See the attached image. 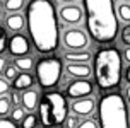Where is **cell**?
<instances>
[{"mask_svg":"<svg viewBox=\"0 0 130 128\" xmlns=\"http://www.w3.org/2000/svg\"><path fill=\"white\" fill-rule=\"evenodd\" d=\"M5 67H7V60L2 55H0V75L4 74V70H5Z\"/></svg>","mask_w":130,"mask_h":128,"instance_id":"31","label":"cell"},{"mask_svg":"<svg viewBox=\"0 0 130 128\" xmlns=\"http://www.w3.org/2000/svg\"><path fill=\"white\" fill-rule=\"evenodd\" d=\"M65 74L74 77V79H89L92 75V68L89 63H74L69 62V65L65 67Z\"/></svg>","mask_w":130,"mask_h":128,"instance_id":"12","label":"cell"},{"mask_svg":"<svg viewBox=\"0 0 130 128\" xmlns=\"http://www.w3.org/2000/svg\"><path fill=\"white\" fill-rule=\"evenodd\" d=\"M123 58L130 63V46H127V50H125V53H123Z\"/></svg>","mask_w":130,"mask_h":128,"instance_id":"32","label":"cell"},{"mask_svg":"<svg viewBox=\"0 0 130 128\" xmlns=\"http://www.w3.org/2000/svg\"><path fill=\"white\" fill-rule=\"evenodd\" d=\"M92 92H94V85H92L91 80H87V79H74L67 85L65 96L72 97V99H79V97L92 96Z\"/></svg>","mask_w":130,"mask_h":128,"instance_id":"8","label":"cell"},{"mask_svg":"<svg viewBox=\"0 0 130 128\" xmlns=\"http://www.w3.org/2000/svg\"><path fill=\"white\" fill-rule=\"evenodd\" d=\"M14 65L19 68L21 72H31L36 65H34V58L29 57V55H24V57H15L14 58Z\"/></svg>","mask_w":130,"mask_h":128,"instance_id":"17","label":"cell"},{"mask_svg":"<svg viewBox=\"0 0 130 128\" xmlns=\"http://www.w3.org/2000/svg\"><path fill=\"white\" fill-rule=\"evenodd\" d=\"M63 58L67 60V62H74V63H89V60L92 58L91 51L87 50H69L63 53Z\"/></svg>","mask_w":130,"mask_h":128,"instance_id":"16","label":"cell"},{"mask_svg":"<svg viewBox=\"0 0 130 128\" xmlns=\"http://www.w3.org/2000/svg\"><path fill=\"white\" fill-rule=\"evenodd\" d=\"M62 41H63L65 48H69V50H86L87 45H89V38H87V34L86 31H82L80 27H69V29H65L63 34H62Z\"/></svg>","mask_w":130,"mask_h":128,"instance_id":"7","label":"cell"},{"mask_svg":"<svg viewBox=\"0 0 130 128\" xmlns=\"http://www.w3.org/2000/svg\"><path fill=\"white\" fill-rule=\"evenodd\" d=\"M0 19H2V7H0Z\"/></svg>","mask_w":130,"mask_h":128,"instance_id":"36","label":"cell"},{"mask_svg":"<svg viewBox=\"0 0 130 128\" xmlns=\"http://www.w3.org/2000/svg\"><path fill=\"white\" fill-rule=\"evenodd\" d=\"M26 115H27V111L22 108V106H12V109H10V118H12L14 121H17V123L22 121Z\"/></svg>","mask_w":130,"mask_h":128,"instance_id":"23","label":"cell"},{"mask_svg":"<svg viewBox=\"0 0 130 128\" xmlns=\"http://www.w3.org/2000/svg\"><path fill=\"white\" fill-rule=\"evenodd\" d=\"M60 2H62V4H75L77 0H60Z\"/></svg>","mask_w":130,"mask_h":128,"instance_id":"35","label":"cell"},{"mask_svg":"<svg viewBox=\"0 0 130 128\" xmlns=\"http://www.w3.org/2000/svg\"><path fill=\"white\" fill-rule=\"evenodd\" d=\"M10 109H12V102L9 96H0V118H5L10 115Z\"/></svg>","mask_w":130,"mask_h":128,"instance_id":"20","label":"cell"},{"mask_svg":"<svg viewBox=\"0 0 130 128\" xmlns=\"http://www.w3.org/2000/svg\"><path fill=\"white\" fill-rule=\"evenodd\" d=\"M21 106L26 109L27 113H34L39 106V96H38V90L36 89H27L22 92V102Z\"/></svg>","mask_w":130,"mask_h":128,"instance_id":"13","label":"cell"},{"mask_svg":"<svg viewBox=\"0 0 130 128\" xmlns=\"http://www.w3.org/2000/svg\"><path fill=\"white\" fill-rule=\"evenodd\" d=\"M24 24H27V21L21 12H9V15L5 17V27L12 32L22 31Z\"/></svg>","mask_w":130,"mask_h":128,"instance_id":"14","label":"cell"},{"mask_svg":"<svg viewBox=\"0 0 130 128\" xmlns=\"http://www.w3.org/2000/svg\"><path fill=\"white\" fill-rule=\"evenodd\" d=\"M62 72H63V65L60 58H43L36 65V80L43 89H52L58 85L60 79H62Z\"/></svg>","mask_w":130,"mask_h":128,"instance_id":"6","label":"cell"},{"mask_svg":"<svg viewBox=\"0 0 130 128\" xmlns=\"http://www.w3.org/2000/svg\"><path fill=\"white\" fill-rule=\"evenodd\" d=\"M19 74H21V70H19V68H17L14 63H7V67H5V70H4V74H2V75L5 77L9 82H12V80H14L17 75H19Z\"/></svg>","mask_w":130,"mask_h":128,"instance_id":"22","label":"cell"},{"mask_svg":"<svg viewBox=\"0 0 130 128\" xmlns=\"http://www.w3.org/2000/svg\"><path fill=\"white\" fill-rule=\"evenodd\" d=\"M94 77L103 90L115 89L122 82V57L117 48H101L94 57Z\"/></svg>","mask_w":130,"mask_h":128,"instance_id":"3","label":"cell"},{"mask_svg":"<svg viewBox=\"0 0 130 128\" xmlns=\"http://www.w3.org/2000/svg\"><path fill=\"white\" fill-rule=\"evenodd\" d=\"M38 116L39 123L46 128L63 125L69 116V104H67L65 94H62L58 90L46 92L43 99H39Z\"/></svg>","mask_w":130,"mask_h":128,"instance_id":"5","label":"cell"},{"mask_svg":"<svg viewBox=\"0 0 130 128\" xmlns=\"http://www.w3.org/2000/svg\"><path fill=\"white\" fill-rule=\"evenodd\" d=\"M38 123H39V116H36L34 113H27L19 126L21 128H38Z\"/></svg>","mask_w":130,"mask_h":128,"instance_id":"18","label":"cell"},{"mask_svg":"<svg viewBox=\"0 0 130 128\" xmlns=\"http://www.w3.org/2000/svg\"><path fill=\"white\" fill-rule=\"evenodd\" d=\"M58 17L63 24L77 26L84 21V10L80 9V5H75V4H63L58 10Z\"/></svg>","mask_w":130,"mask_h":128,"instance_id":"9","label":"cell"},{"mask_svg":"<svg viewBox=\"0 0 130 128\" xmlns=\"http://www.w3.org/2000/svg\"><path fill=\"white\" fill-rule=\"evenodd\" d=\"M0 2H2V0H0Z\"/></svg>","mask_w":130,"mask_h":128,"instance_id":"37","label":"cell"},{"mask_svg":"<svg viewBox=\"0 0 130 128\" xmlns=\"http://www.w3.org/2000/svg\"><path fill=\"white\" fill-rule=\"evenodd\" d=\"M117 14H118V17H120V21L130 24V4H118Z\"/></svg>","mask_w":130,"mask_h":128,"instance_id":"21","label":"cell"},{"mask_svg":"<svg viewBox=\"0 0 130 128\" xmlns=\"http://www.w3.org/2000/svg\"><path fill=\"white\" fill-rule=\"evenodd\" d=\"M29 50H31L29 39L24 34H21V32H14V36L9 39V53L15 58V57L29 55Z\"/></svg>","mask_w":130,"mask_h":128,"instance_id":"10","label":"cell"},{"mask_svg":"<svg viewBox=\"0 0 130 128\" xmlns=\"http://www.w3.org/2000/svg\"><path fill=\"white\" fill-rule=\"evenodd\" d=\"M0 128H21L17 121H14L12 118H0Z\"/></svg>","mask_w":130,"mask_h":128,"instance_id":"28","label":"cell"},{"mask_svg":"<svg viewBox=\"0 0 130 128\" xmlns=\"http://www.w3.org/2000/svg\"><path fill=\"white\" fill-rule=\"evenodd\" d=\"M99 126L130 128V115L127 102L120 94H106L99 101Z\"/></svg>","mask_w":130,"mask_h":128,"instance_id":"4","label":"cell"},{"mask_svg":"<svg viewBox=\"0 0 130 128\" xmlns=\"http://www.w3.org/2000/svg\"><path fill=\"white\" fill-rule=\"evenodd\" d=\"M79 116L77 115H70V116H67V120H65V128H77L79 126Z\"/></svg>","mask_w":130,"mask_h":128,"instance_id":"29","label":"cell"},{"mask_svg":"<svg viewBox=\"0 0 130 128\" xmlns=\"http://www.w3.org/2000/svg\"><path fill=\"white\" fill-rule=\"evenodd\" d=\"M87 31L96 43H111L118 34V14L113 0H84Z\"/></svg>","mask_w":130,"mask_h":128,"instance_id":"2","label":"cell"},{"mask_svg":"<svg viewBox=\"0 0 130 128\" xmlns=\"http://www.w3.org/2000/svg\"><path fill=\"white\" fill-rule=\"evenodd\" d=\"M34 82H36V80H34V77H32L29 72H21L19 75L12 80V89L24 92V90L34 87Z\"/></svg>","mask_w":130,"mask_h":128,"instance_id":"15","label":"cell"},{"mask_svg":"<svg viewBox=\"0 0 130 128\" xmlns=\"http://www.w3.org/2000/svg\"><path fill=\"white\" fill-rule=\"evenodd\" d=\"M4 2H5L4 9H5L7 12H21L26 0H4Z\"/></svg>","mask_w":130,"mask_h":128,"instance_id":"19","label":"cell"},{"mask_svg":"<svg viewBox=\"0 0 130 128\" xmlns=\"http://www.w3.org/2000/svg\"><path fill=\"white\" fill-rule=\"evenodd\" d=\"M5 50H9V34H7L5 27L0 26V55Z\"/></svg>","mask_w":130,"mask_h":128,"instance_id":"24","label":"cell"},{"mask_svg":"<svg viewBox=\"0 0 130 128\" xmlns=\"http://www.w3.org/2000/svg\"><path fill=\"white\" fill-rule=\"evenodd\" d=\"M125 96H127V101H128V104H130V84H128V87L125 89Z\"/></svg>","mask_w":130,"mask_h":128,"instance_id":"34","label":"cell"},{"mask_svg":"<svg viewBox=\"0 0 130 128\" xmlns=\"http://www.w3.org/2000/svg\"><path fill=\"white\" fill-rule=\"evenodd\" d=\"M120 39H122V43L127 46H130V24H127L122 29V34H120Z\"/></svg>","mask_w":130,"mask_h":128,"instance_id":"30","label":"cell"},{"mask_svg":"<svg viewBox=\"0 0 130 128\" xmlns=\"http://www.w3.org/2000/svg\"><path fill=\"white\" fill-rule=\"evenodd\" d=\"M10 102H12V106H21V102H22V92L21 90H15L14 89L10 92Z\"/></svg>","mask_w":130,"mask_h":128,"instance_id":"27","label":"cell"},{"mask_svg":"<svg viewBox=\"0 0 130 128\" xmlns=\"http://www.w3.org/2000/svg\"><path fill=\"white\" fill-rule=\"evenodd\" d=\"M10 94V82L7 80L5 77H0V96H9Z\"/></svg>","mask_w":130,"mask_h":128,"instance_id":"26","label":"cell"},{"mask_svg":"<svg viewBox=\"0 0 130 128\" xmlns=\"http://www.w3.org/2000/svg\"><path fill=\"white\" fill-rule=\"evenodd\" d=\"M125 80H127V84H130V65L127 67V70H125Z\"/></svg>","mask_w":130,"mask_h":128,"instance_id":"33","label":"cell"},{"mask_svg":"<svg viewBox=\"0 0 130 128\" xmlns=\"http://www.w3.org/2000/svg\"><path fill=\"white\" fill-rule=\"evenodd\" d=\"M27 31L39 53H53L58 48V17L52 0H31L27 4Z\"/></svg>","mask_w":130,"mask_h":128,"instance_id":"1","label":"cell"},{"mask_svg":"<svg viewBox=\"0 0 130 128\" xmlns=\"http://www.w3.org/2000/svg\"><path fill=\"white\" fill-rule=\"evenodd\" d=\"M94 109H96V101H94L91 96L74 99L72 104H70V111L74 115H77L79 118H80V116H82V118L91 116L92 113H94Z\"/></svg>","mask_w":130,"mask_h":128,"instance_id":"11","label":"cell"},{"mask_svg":"<svg viewBox=\"0 0 130 128\" xmlns=\"http://www.w3.org/2000/svg\"><path fill=\"white\" fill-rule=\"evenodd\" d=\"M77 128H101V126H99V123L94 118H86V120H82V121L79 123Z\"/></svg>","mask_w":130,"mask_h":128,"instance_id":"25","label":"cell"}]
</instances>
